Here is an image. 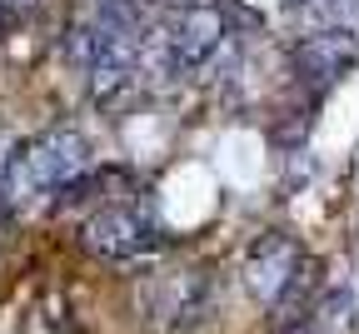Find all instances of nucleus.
Masks as SVG:
<instances>
[{
	"instance_id": "1",
	"label": "nucleus",
	"mask_w": 359,
	"mask_h": 334,
	"mask_svg": "<svg viewBox=\"0 0 359 334\" xmlns=\"http://www.w3.org/2000/svg\"><path fill=\"white\" fill-rule=\"evenodd\" d=\"M215 305V279L210 269H160L140 284V314L145 324L165 334H185L210 319Z\"/></svg>"
},
{
	"instance_id": "2",
	"label": "nucleus",
	"mask_w": 359,
	"mask_h": 334,
	"mask_svg": "<svg viewBox=\"0 0 359 334\" xmlns=\"http://www.w3.org/2000/svg\"><path fill=\"white\" fill-rule=\"evenodd\" d=\"M85 170V140L75 130H50L11 160V189H60Z\"/></svg>"
},
{
	"instance_id": "3",
	"label": "nucleus",
	"mask_w": 359,
	"mask_h": 334,
	"mask_svg": "<svg viewBox=\"0 0 359 334\" xmlns=\"http://www.w3.org/2000/svg\"><path fill=\"white\" fill-rule=\"evenodd\" d=\"M299 265H304L299 240H294V234L269 229V234H259V240L250 245V255H245V290H250L259 305L275 309L280 295L290 290V279L299 274Z\"/></svg>"
},
{
	"instance_id": "4",
	"label": "nucleus",
	"mask_w": 359,
	"mask_h": 334,
	"mask_svg": "<svg viewBox=\"0 0 359 334\" xmlns=\"http://www.w3.org/2000/svg\"><path fill=\"white\" fill-rule=\"evenodd\" d=\"M170 55H175V70H200L219 45H224V15L215 6H185L170 25Z\"/></svg>"
},
{
	"instance_id": "5",
	"label": "nucleus",
	"mask_w": 359,
	"mask_h": 334,
	"mask_svg": "<svg viewBox=\"0 0 359 334\" xmlns=\"http://www.w3.org/2000/svg\"><path fill=\"white\" fill-rule=\"evenodd\" d=\"M359 60V40H354V30H314V35H304L299 45H294V70L304 75V80H339L349 65Z\"/></svg>"
},
{
	"instance_id": "6",
	"label": "nucleus",
	"mask_w": 359,
	"mask_h": 334,
	"mask_svg": "<svg viewBox=\"0 0 359 334\" xmlns=\"http://www.w3.org/2000/svg\"><path fill=\"white\" fill-rule=\"evenodd\" d=\"M80 240L90 255H100V260H130V255H140L145 250V225L135 220L130 210H100V215H90L85 229H80Z\"/></svg>"
},
{
	"instance_id": "7",
	"label": "nucleus",
	"mask_w": 359,
	"mask_h": 334,
	"mask_svg": "<svg viewBox=\"0 0 359 334\" xmlns=\"http://www.w3.org/2000/svg\"><path fill=\"white\" fill-rule=\"evenodd\" d=\"M304 324H309V334H349V324H354V300H349L344 290L314 300V309L304 314Z\"/></svg>"
}]
</instances>
